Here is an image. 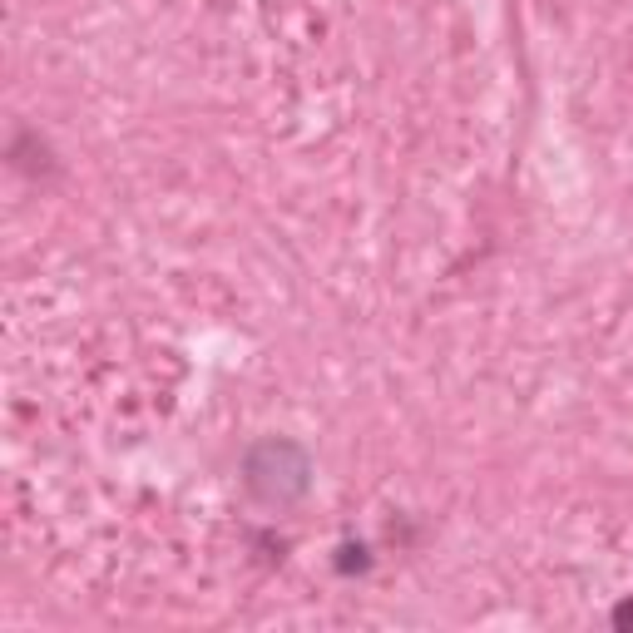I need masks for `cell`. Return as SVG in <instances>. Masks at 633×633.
I'll return each mask as SVG.
<instances>
[{
  "mask_svg": "<svg viewBox=\"0 0 633 633\" xmlns=\"http://www.w3.org/2000/svg\"><path fill=\"white\" fill-rule=\"evenodd\" d=\"M618 623H633V604H623V609H618Z\"/></svg>",
  "mask_w": 633,
  "mask_h": 633,
  "instance_id": "6da1fadb",
  "label": "cell"
}]
</instances>
